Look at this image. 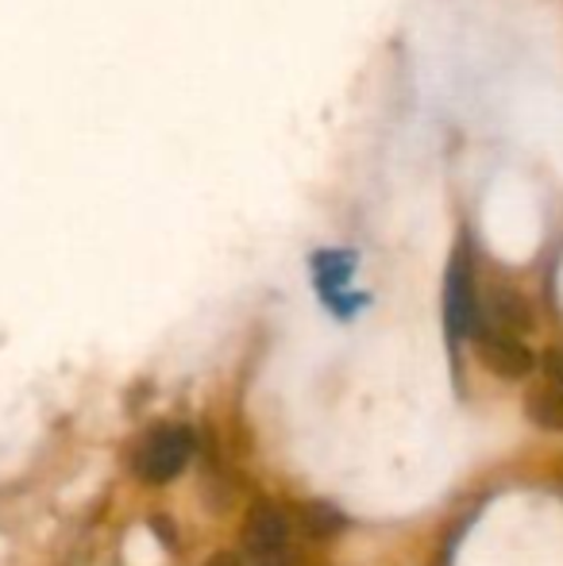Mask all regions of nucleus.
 <instances>
[{"label": "nucleus", "instance_id": "f257e3e1", "mask_svg": "<svg viewBox=\"0 0 563 566\" xmlns=\"http://www.w3.org/2000/svg\"><path fill=\"white\" fill-rule=\"evenodd\" d=\"M444 324H448L451 339H467L479 332L482 313H479V293H475V270H471V254L459 243L451 254L448 266V282H444Z\"/></svg>", "mask_w": 563, "mask_h": 566}, {"label": "nucleus", "instance_id": "f03ea898", "mask_svg": "<svg viewBox=\"0 0 563 566\" xmlns=\"http://www.w3.org/2000/svg\"><path fill=\"white\" fill-rule=\"evenodd\" d=\"M189 451H194V436L186 428H155L132 454V467L143 482H170L189 462Z\"/></svg>", "mask_w": 563, "mask_h": 566}, {"label": "nucleus", "instance_id": "7ed1b4c3", "mask_svg": "<svg viewBox=\"0 0 563 566\" xmlns=\"http://www.w3.org/2000/svg\"><path fill=\"white\" fill-rule=\"evenodd\" d=\"M475 347H479V358L502 378H525L533 370V350L518 339V332L505 328H490V324H479L475 332Z\"/></svg>", "mask_w": 563, "mask_h": 566}, {"label": "nucleus", "instance_id": "20e7f679", "mask_svg": "<svg viewBox=\"0 0 563 566\" xmlns=\"http://www.w3.org/2000/svg\"><path fill=\"white\" fill-rule=\"evenodd\" d=\"M285 536H290V528H285V516L279 509H256L248 521V528H243V539H248V547L256 555H274L285 547Z\"/></svg>", "mask_w": 563, "mask_h": 566}, {"label": "nucleus", "instance_id": "39448f33", "mask_svg": "<svg viewBox=\"0 0 563 566\" xmlns=\"http://www.w3.org/2000/svg\"><path fill=\"white\" fill-rule=\"evenodd\" d=\"M355 270V254H344V251H321L313 259V274H316V285H321L324 301L332 308L340 305V290H347V277Z\"/></svg>", "mask_w": 563, "mask_h": 566}, {"label": "nucleus", "instance_id": "423d86ee", "mask_svg": "<svg viewBox=\"0 0 563 566\" xmlns=\"http://www.w3.org/2000/svg\"><path fill=\"white\" fill-rule=\"evenodd\" d=\"M494 321H498V328H505V332H525L529 324H533V313H529L521 293L494 290Z\"/></svg>", "mask_w": 563, "mask_h": 566}, {"label": "nucleus", "instance_id": "0eeeda50", "mask_svg": "<svg viewBox=\"0 0 563 566\" xmlns=\"http://www.w3.org/2000/svg\"><path fill=\"white\" fill-rule=\"evenodd\" d=\"M529 412H533L536 424L544 428H563V389L560 386H544L533 394V401H529Z\"/></svg>", "mask_w": 563, "mask_h": 566}, {"label": "nucleus", "instance_id": "6e6552de", "mask_svg": "<svg viewBox=\"0 0 563 566\" xmlns=\"http://www.w3.org/2000/svg\"><path fill=\"white\" fill-rule=\"evenodd\" d=\"M209 566H236V559H232V555H217V559H212Z\"/></svg>", "mask_w": 563, "mask_h": 566}]
</instances>
